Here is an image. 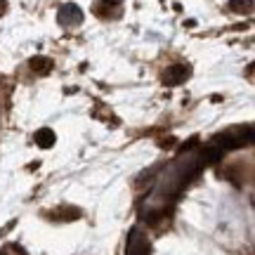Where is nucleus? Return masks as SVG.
Wrapping results in <instances>:
<instances>
[{
    "label": "nucleus",
    "instance_id": "obj_1",
    "mask_svg": "<svg viewBox=\"0 0 255 255\" xmlns=\"http://www.w3.org/2000/svg\"><path fill=\"white\" fill-rule=\"evenodd\" d=\"M191 76V69L189 66H184V64H173V66H168L163 71V83L165 85H182L187 78Z\"/></svg>",
    "mask_w": 255,
    "mask_h": 255
},
{
    "label": "nucleus",
    "instance_id": "obj_2",
    "mask_svg": "<svg viewBox=\"0 0 255 255\" xmlns=\"http://www.w3.org/2000/svg\"><path fill=\"white\" fill-rule=\"evenodd\" d=\"M81 215H83L81 208H76V206H59L52 213H47V218L55 220V222H73V220H78Z\"/></svg>",
    "mask_w": 255,
    "mask_h": 255
},
{
    "label": "nucleus",
    "instance_id": "obj_3",
    "mask_svg": "<svg viewBox=\"0 0 255 255\" xmlns=\"http://www.w3.org/2000/svg\"><path fill=\"white\" fill-rule=\"evenodd\" d=\"M83 21V14H81V7L78 5H64L59 9V24L62 26H73V24H81Z\"/></svg>",
    "mask_w": 255,
    "mask_h": 255
},
{
    "label": "nucleus",
    "instance_id": "obj_8",
    "mask_svg": "<svg viewBox=\"0 0 255 255\" xmlns=\"http://www.w3.org/2000/svg\"><path fill=\"white\" fill-rule=\"evenodd\" d=\"M5 9H7V0H0V17L5 14Z\"/></svg>",
    "mask_w": 255,
    "mask_h": 255
},
{
    "label": "nucleus",
    "instance_id": "obj_6",
    "mask_svg": "<svg viewBox=\"0 0 255 255\" xmlns=\"http://www.w3.org/2000/svg\"><path fill=\"white\" fill-rule=\"evenodd\" d=\"M251 7H253L251 0H229V9H232V12H239V14L251 12Z\"/></svg>",
    "mask_w": 255,
    "mask_h": 255
},
{
    "label": "nucleus",
    "instance_id": "obj_7",
    "mask_svg": "<svg viewBox=\"0 0 255 255\" xmlns=\"http://www.w3.org/2000/svg\"><path fill=\"white\" fill-rule=\"evenodd\" d=\"M0 255H26V251L19 246V244H7V246L0 251Z\"/></svg>",
    "mask_w": 255,
    "mask_h": 255
},
{
    "label": "nucleus",
    "instance_id": "obj_4",
    "mask_svg": "<svg viewBox=\"0 0 255 255\" xmlns=\"http://www.w3.org/2000/svg\"><path fill=\"white\" fill-rule=\"evenodd\" d=\"M31 69H33V73H38V76H47V73L55 69V62H52L50 57H33V59H31Z\"/></svg>",
    "mask_w": 255,
    "mask_h": 255
},
{
    "label": "nucleus",
    "instance_id": "obj_5",
    "mask_svg": "<svg viewBox=\"0 0 255 255\" xmlns=\"http://www.w3.org/2000/svg\"><path fill=\"white\" fill-rule=\"evenodd\" d=\"M55 132L50 130V128H43V130H38L36 132V144L43 146V149H50V146H55Z\"/></svg>",
    "mask_w": 255,
    "mask_h": 255
}]
</instances>
